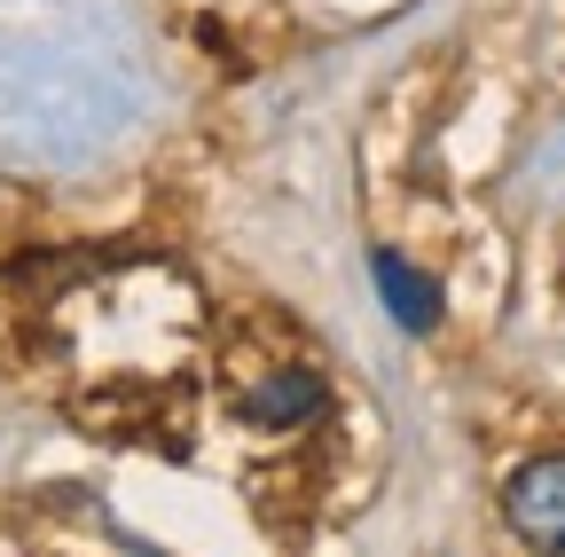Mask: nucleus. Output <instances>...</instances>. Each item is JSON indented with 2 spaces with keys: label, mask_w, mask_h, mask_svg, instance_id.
Segmentation results:
<instances>
[{
  "label": "nucleus",
  "mask_w": 565,
  "mask_h": 557,
  "mask_svg": "<svg viewBox=\"0 0 565 557\" xmlns=\"http://www.w3.org/2000/svg\"><path fill=\"white\" fill-rule=\"evenodd\" d=\"M503 518L534 549H565V456H534L503 486Z\"/></svg>",
  "instance_id": "1"
},
{
  "label": "nucleus",
  "mask_w": 565,
  "mask_h": 557,
  "mask_svg": "<svg viewBox=\"0 0 565 557\" xmlns=\"http://www.w3.org/2000/svg\"><path fill=\"white\" fill-rule=\"evenodd\" d=\"M315 408H322V377H315V369H275L267 385H252V393H244V416H252V425H267V432L307 425Z\"/></svg>",
  "instance_id": "3"
},
{
  "label": "nucleus",
  "mask_w": 565,
  "mask_h": 557,
  "mask_svg": "<svg viewBox=\"0 0 565 557\" xmlns=\"http://www.w3.org/2000/svg\"><path fill=\"white\" fill-rule=\"evenodd\" d=\"M370 275H377V299L393 307L401 330H433V322H440V283H433V275H416L393 244L370 251Z\"/></svg>",
  "instance_id": "2"
}]
</instances>
